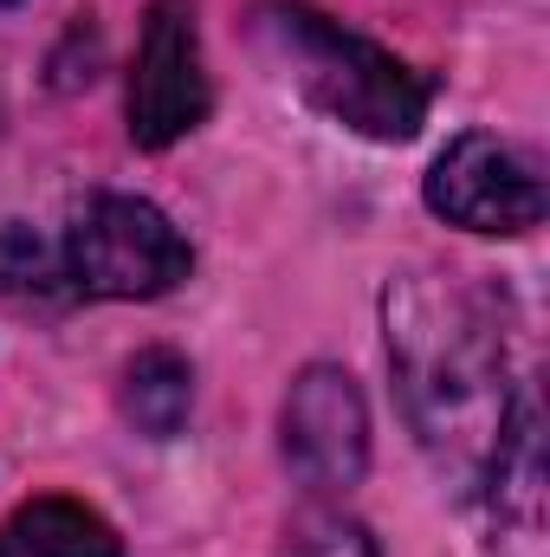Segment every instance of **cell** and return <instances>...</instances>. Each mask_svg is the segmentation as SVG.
I'll return each instance as SVG.
<instances>
[{
	"label": "cell",
	"instance_id": "obj_1",
	"mask_svg": "<svg viewBox=\"0 0 550 557\" xmlns=\"http://www.w3.org/2000/svg\"><path fill=\"white\" fill-rule=\"evenodd\" d=\"M383 311H389V363L421 447L460 480L486 473L512 416L505 337L492 311L466 285L427 273L396 278Z\"/></svg>",
	"mask_w": 550,
	"mask_h": 557
},
{
	"label": "cell",
	"instance_id": "obj_2",
	"mask_svg": "<svg viewBox=\"0 0 550 557\" xmlns=\"http://www.w3.org/2000/svg\"><path fill=\"white\" fill-rule=\"evenodd\" d=\"M253 39L278 72L298 85L304 104H317L330 124L376 143H409L427 124V85L376 39L337 26L317 7L266 0L253 13Z\"/></svg>",
	"mask_w": 550,
	"mask_h": 557
},
{
	"label": "cell",
	"instance_id": "obj_7",
	"mask_svg": "<svg viewBox=\"0 0 550 557\" xmlns=\"http://www.w3.org/2000/svg\"><path fill=\"white\" fill-rule=\"evenodd\" d=\"M0 557H124V545L91 506L33 499L0 525Z\"/></svg>",
	"mask_w": 550,
	"mask_h": 557
},
{
	"label": "cell",
	"instance_id": "obj_10",
	"mask_svg": "<svg viewBox=\"0 0 550 557\" xmlns=\"http://www.w3.org/2000/svg\"><path fill=\"white\" fill-rule=\"evenodd\" d=\"M285 557H376V539H370L363 525H350V519H330V525H317L311 539H298Z\"/></svg>",
	"mask_w": 550,
	"mask_h": 557
},
{
	"label": "cell",
	"instance_id": "obj_5",
	"mask_svg": "<svg viewBox=\"0 0 550 557\" xmlns=\"http://www.w3.org/2000/svg\"><path fill=\"white\" fill-rule=\"evenodd\" d=\"M201 117H208V65H201L195 0H155L130 65V137L142 149H168Z\"/></svg>",
	"mask_w": 550,
	"mask_h": 557
},
{
	"label": "cell",
	"instance_id": "obj_9",
	"mask_svg": "<svg viewBox=\"0 0 550 557\" xmlns=\"http://www.w3.org/2000/svg\"><path fill=\"white\" fill-rule=\"evenodd\" d=\"M0 298H13V305H65L72 298L65 253L52 240H39L26 221L0 227Z\"/></svg>",
	"mask_w": 550,
	"mask_h": 557
},
{
	"label": "cell",
	"instance_id": "obj_6",
	"mask_svg": "<svg viewBox=\"0 0 550 557\" xmlns=\"http://www.w3.org/2000/svg\"><path fill=\"white\" fill-rule=\"evenodd\" d=\"M285 467L311 493H350L370 467V409L337 363H311L285 396Z\"/></svg>",
	"mask_w": 550,
	"mask_h": 557
},
{
	"label": "cell",
	"instance_id": "obj_3",
	"mask_svg": "<svg viewBox=\"0 0 550 557\" xmlns=\"http://www.w3.org/2000/svg\"><path fill=\"white\" fill-rule=\"evenodd\" d=\"M195 267L175 221L142 195H98L78 208L65 240V273L85 298H162Z\"/></svg>",
	"mask_w": 550,
	"mask_h": 557
},
{
	"label": "cell",
	"instance_id": "obj_8",
	"mask_svg": "<svg viewBox=\"0 0 550 557\" xmlns=\"http://www.w3.org/2000/svg\"><path fill=\"white\" fill-rule=\"evenodd\" d=\"M188 403H195V370L175 350H137L130 357V370H124V416H130L137 434H149V441L182 434Z\"/></svg>",
	"mask_w": 550,
	"mask_h": 557
},
{
	"label": "cell",
	"instance_id": "obj_11",
	"mask_svg": "<svg viewBox=\"0 0 550 557\" xmlns=\"http://www.w3.org/2000/svg\"><path fill=\"white\" fill-rule=\"evenodd\" d=\"M0 7H13V0H0Z\"/></svg>",
	"mask_w": 550,
	"mask_h": 557
},
{
	"label": "cell",
	"instance_id": "obj_4",
	"mask_svg": "<svg viewBox=\"0 0 550 557\" xmlns=\"http://www.w3.org/2000/svg\"><path fill=\"white\" fill-rule=\"evenodd\" d=\"M427 208L466 234H532L545 221V182L525 149L492 131L453 137L427 169Z\"/></svg>",
	"mask_w": 550,
	"mask_h": 557
}]
</instances>
